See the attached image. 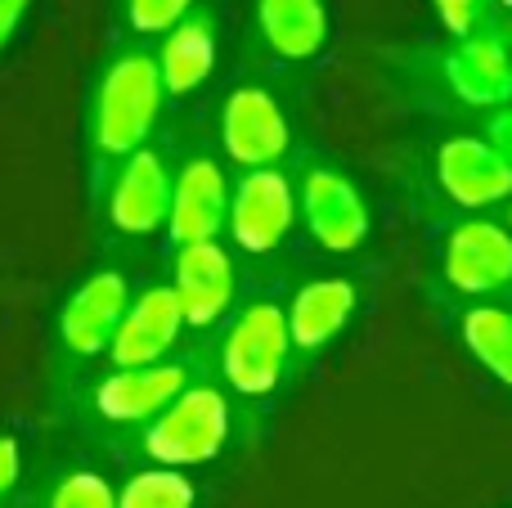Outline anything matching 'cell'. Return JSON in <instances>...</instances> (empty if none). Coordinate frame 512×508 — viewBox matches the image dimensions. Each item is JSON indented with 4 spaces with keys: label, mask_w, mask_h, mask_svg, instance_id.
<instances>
[{
    "label": "cell",
    "mask_w": 512,
    "mask_h": 508,
    "mask_svg": "<svg viewBox=\"0 0 512 508\" xmlns=\"http://www.w3.org/2000/svg\"><path fill=\"white\" fill-rule=\"evenodd\" d=\"M292 378L288 347V306L279 297H252L221 329L216 347V383L239 410V423H252L274 405Z\"/></svg>",
    "instance_id": "obj_1"
},
{
    "label": "cell",
    "mask_w": 512,
    "mask_h": 508,
    "mask_svg": "<svg viewBox=\"0 0 512 508\" xmlns=\"http://www.w3.org/2000/svg\"><path fill=\"white\" fill-rule=\"evenodd\" d=\"M234 432H239V410L225 396V387L216 378H198L189 383L158 419H149L140 432L126 437L140 464L153 468H176V473H194L207 468L230 450Z\"/></svg>",
    "instance_id": "obj_2"
},
{
    "label": "cell",
    "mask_w": 512,
    "mask_h": 508,
    "mask_svg": "<svg viewBox=\"0 0 512 508\" xmlns=\"http://www.w3.org/2000/svg\"><path fill=\"white\" fill-rule=\"evenodd\" d=\"M162 95H167V86H162L153 54L131 50L108 63L104 81L95 90V104H90V144H95L99 158L126 162L131 153H140L162 113Z\"/></svg>",
    "instance_id": "obj_3"
},
{
    "label": "cell",
    "mask_w": 512,
    "mask_h": 508,
    "mask_svg": "<svg viewBox=\"0 0 512 508\" xmlns=\"http://www.w3.org/2000/svg\"><path fill=\"white\" fill-rule=\"evenodd\" d=\"M203 378V365H194L189 356H171L162 365H140V369H108L104 378H95L86 392V410L95 423L113 432H140L149 419H158L189 383Z\"/></svg>",
    "instance_id": "obj_4"
},
{
    "label": "cell",
    "mask_w": 512,
    "mask_h": 508,
    "mask_svg": "<svg viewBox=\"0 0 512 508\" xmlns=\"http://www.w3.org/2000/svg\"><path fill=\"white\" fill-rule=\"evenodd\" d=\"M171 288L185 315V333H216L221 324H230L234 302H239V270H234L230 248L221 239L176 248Z\"/></svg>",
    "instance_id": "obj_5"
},
{
    "label": "cell",
    "mask_w": 512,
    "mask_h": 508,
    "mask_svg": "<svg viewBox=\"0 0 512 508\" xmlns=\"http://www.w3.org/2000/svg\"><path fill=\"white\" fill-rule=\"evenodd\" d=\"M441 279L472 306L512 288V230L495 221H463L441 252Z\"/></svg>",
    "instance_id": "obj_6"
},
{
    "label": "cell",
    "mask_w": 512,
    "mask_h": 508,
    "mask_svg": "<svg viewBox=\"0 0 512 508\" xmlns=\"http://www.w3.org/2000/svg\"><path fill=\"white\" fill-rule=\"evenodd\" d=\"M126 306H131V284L122 270H99V275L81 279L59 311V329H54L59 356L72 365L108 356V342H113Z\"/></svg>",
    "instance_id": "obj_7"
},
{
    "label": "cell",
    "mask_w": 512,
    "mask_h": 508,
    "mask_svg": "<svg viewBox=\"0 0 512 508\" xmlns=\"http://www.w3.org/2000/svg\"><path fill=\"white\" fill-rule=\"evenodd\" d=\"M355 311H360V284L346 275L310 279L292 293L288 302V347H292V374L310 369L346 329H351Z\"/></svg>",
    "instance_id": "obj_8"
},
{
    "label": "cell",
    "mask_w": 512,
    "mask_h": 508,
    "mask_svg": "<svg viewBox=\"0 0 512 508\" xmlns=\"http://www.w3.org/2000/svg\"><path fill=\"white\" fill-rule=\"evenodd\" d=\"M292 221H297V198H292L288 176H279V171H248L230 189V225L225 230L234 234V243L248 257L279 252L283 239L292 234Z\"/></svg>",
    "instance_id": "obj_9"
},
{
    "label": "cell",
    "mask_w": 512,
    "mask_h": 508,
    "mask_svg": "<svg viewBox=\"0 0 512 508\" xmlns=\"http://www.w3.org/2000/svg\"><path fill=\"white\" fill-rule=\"evenodd\" d=\"M180 338H185V315H180L176 288L153 284L131 297L113 342H108V360H113V369L162 365V360L176 356Z\"/></svg>",
    "instance_id": "obj_10"
},
{
    "label": "cell",
    "mask_w": 512,
    "mask_h": 508,
    "mask_svg": "<svg viewBox=\"0 0 512 508\" xmlns=\"http://www.w3.org/2000/svg\"><path fill=\"white\" fill-rule=\"evenodd\" d=\"M297 212L306 221V230L315 234L319 248L337 252V257L355 252L369 239V207H364L360 189L342 171L310 167L297 189Z\"/></svg>",
    "instance_id": "obj_11"
},
{
    "label": "cell",
    "mask_w": 512,
    "mask_h": 508,
    "mask_svg": "<svg viewBox=\"0 0 512 508\" xmlns=\"http://www.w3.org/2000/svg\"><path fill=\"white\" fill-rule=\"evenodd\" d=\"M441 77L463 104L508 108L512 104V54L495 23L477 27L441 54Z\"/></svg>",
    "instance_id": "obj_12"
},
{
    "label": "cell",
    "mask_w": 512,
    "mask_h": 508,
    "mask_svg": "<svg viewBox=\"0 0 512 508\" xmlns=\"http://www.w3.org/2000/svg\"><path fill=\"white\" fill-rule=\"evenodd\" d=\"M230 225V180L212 158H189L171 180V216L167 234L176 248L212 243Z\"/></svg>",
    "instance_id": "obj_13"
},
{
    "label": "cell",
    "mask_w": 512,
    "mask_h": 508,
    "mask_svg": "<svg viewBox=\"0 0 512 508\" xmlns=\"http://www.w3.org/2000/svg\"><path fill=\"white\" fill-rule=\"evenodd\" d=\"M221 144L234 162L265 171L288 153V117L261 86H239L221 108Z\"/></svg>",
    "instance_id": "obj_14"
},
{
    "label": "cell",
    "mask_w": 512,
    "mask_h": 508,
    "mask_svg": "<svg viewBox=\"0 0 512 508\" xmlns=\"http://www.w3.org/2000/svg\"><path fill=\"white\" fill-rule=\"evenodd\" d=\"M436 180L468 212L495 207L512 194V167L499 158L495 144L477 140V135H459L436 149Z\"/></svg>",
    "instance_id": "obj_15"
},
{
    "label": "cell",
    "mask_w": 512,
    "mask_h": 508,
    "mask_svg": "<svg viewBox=\"0 0 512 508\" xmlns=\"http://www.w3.org/2000/svg\"><path fill=\"white\" fill-rule=\"evenodd\" d=\"M171 216V176L153 149H140L122 162L108 189V225L117 234H153Z\"/></svg>",
    "instance_id": "obj_16"
},
{
    "label": "cell",
    "mask_w": 512,
    "mask_h": 508,
    "mask_svg": "<svg viewBox=\"0 0 512 508\" xmlns=\"http://www.w3.org/2000/svg\"><path fill=\"white\" fill-rule=\"evenodd\" d=\"M256 23L261 36L279 59H315L328 41L324 0H256Z\"/></svg>",
    "instance_id": "obj_17"
},
{
    "label": "cell",
    "mask_w": 512,
    "mask_h": 508,
    "mask_svg": "<svg viewBox=\"0 0 512 508\" xmlns=\"http://www.w3.org/2000/svg\"><path fill=\"white\" fill-rule=\"evenodd\" d=\"M216 68V32L207 14H189L180 27H171L158 54V72L167 95H189L198 90Z\"/></svg>",
    "instance_id": "obj_18"
},
{
    "label": "cell",
    "mask_w": 512,
    "mask_h": 508,
    "mask_svg": "<svg viewBox=\"0 0 512 508\" xmlns=\"http://www.w3.org/2000/svg\"><path fill=\"white\" fill-rule=\"evenodd\" d=\"M459 338L468 356L486 369L495 383L512 392V311L499 302H477L459 315Z\"/></svg>",
    "instance_id": "obj_19"
},
{
    "label": "cell",
    "mask_w": 512,
    "mask_h": 508,
    "mask_svg": "<svg viewBox=\"0 0 512 508\" xmlns=\"http://www.w3.org/2000/svg\"><path fill=\"white\" fill-rule=\"evenodd\" d=\"M117 508H198V486L176 468L140 464L131 477L117 482Z\"/></svg>",
    "instance_id": "obj_20"
},
{
    "label": "cell",
    "mask_w": 512,
    "mask_h": 508,
    "mask_svg": "<svg viewBox=\"0 0 512 508\" xmlns=\"http://www.w3.org/2000/svg\"><path fill=\"white\" fill-rule=\"evenodd\" d=\"M36 508H117V486L95 464H59L45 477Z\"/></svg>",
    "instance_id": "obj_21"
},
{
    "label": "cell",
    "mask_w": 512,
    "mask_h": 508,
    "mask_svg": "<svg viewBox=\"0 0 512 508\" xmlns=\"http://www.w3.org/2000/svg\"><path fill=\"white\" fill-rule=\"evenodd\" d=\"M189 14H194V0H126V18H131V27L144 36L171 32V27H180Z\"/></svg>",
    "instance_id": "obj_22"
},
{
    "label": "cell",
    "mask_w": 512,
    "mask_h": 508,
    "mask_svg": "<svg viewBox=\"0 0 512 508\" xmlns=\"http://www.w3.org/2000/svg\"><path fill=\"white\" fill-rule=\"evenodd\" d=\"M432 5L454 41H463V36H472L477 27H486V14H490V0H432Z\"/></svg>",
    "instance_id": "obj_23"
},
{
    "label": "cell",
    "mask_w": 512,
    "mask_h": 508,
    "mask_svg": "<svg viewBox=\"0 0 512 508\" xmlns=\"http://www.w3.org/2000/svg\"><path fill=\"white\" fill-rule=\"evenodd\" d=\"M27 459H23V441L14 432H0V504H14V491L23 486Z\"/></svg>",
    "instance_id": "obj_24"
},
{
    "label": "cell",
    "mask_w": 512,
    "mask_h": 508,
    "mask_svg": "<svg viewBox=\"0 0 512 508\" xmlns=\"http://www.w3.org/2000/svg\"><path fill=\"white\" fill-rule=\"evenodd\" d=\"M486 140L495 144V149H499V158H504L508 167H512V104H508V108H499V113L490 117V126H486Z\"/></svg>",
    "instance_id": "obj_25"
},
{
    "label": "cell",
    "mask_w": 512,
    "mask_h": 508,
    "mask_svg": "<svg viewBox=\"0 0 512 508\" xmlns=\"http://www.w3.org/2000/svg\"><path fill=\"white\" fill-rule=\"evenodd\" d=\"M27 5H32V0H0V50L14 41V32H18V23H23Z\"/></svg>",
    "instance_id": "obj_26"
},
{
    "label": "cell",
    "mask_w": 512,
    "mask_h": 508,
    "mask_svg": "<svg viewBox=\"0 0 512 508\" xmlns=\"http://www.w3.org/2000/svg\"><path fill=\"white\" fill-rule=\"evenodd\" d=\"M508 230H512V207H508Z\"/></svg>",
    "instance_id": "obj_27"
},
{
    "label": "cell",
    "mask_w": 512,
    "mask_h": 508,
    "mask_svg": "<svg viewBox=\"0 0 512 508\" xmlns=\"http://www.w3.org/2000/svg\"><path fill=\"white\" fill-rule=\"evenodd\" d=\"M0 508H18V504H0Z\"/></svg>",
    "instance_id": "obj_28"
}]
</instances>
